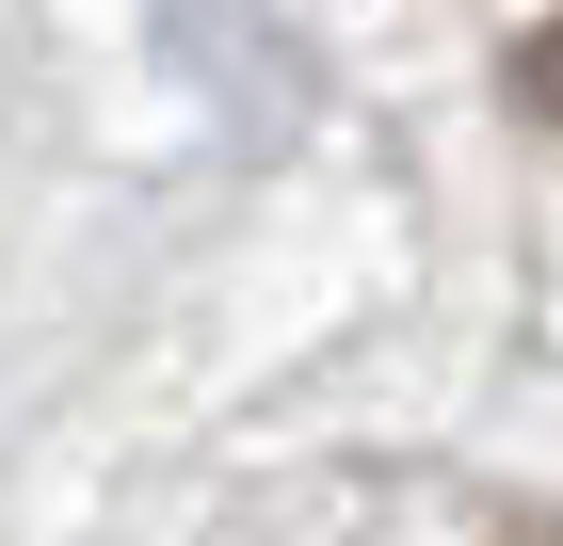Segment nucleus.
<instances>
[{
	"label": "nucleus",
	"mask_w": 563,
	"mask_h": 546,
	"mask_svg": "<svg viewBox=\"0 0 563 546\" xmlns=\"http://www.w3.org/2000/svg\"><path fill=\"white\" fill-rule=\"evenodd\" d=\"M516 97H531V113H548V129H563V16H548V33H531V48H516Z\"/></svg>",
	"instance_id": "f257e3e1"
},
{
	"label": "nucleus",
	"mask_w": 563,
	"mask_h": 546,
	"mask_svg": "<svg viewBox=\"0 0 563 546\" xmlns=\"http://www.w3.org/2000/svg\"><path fill=\"white\" fill-rule=\"evenodd\" d=\"M499 546H563V514H531V531H499Z\"/></svg>",
	"instance_id": "f03ea898"
}]
</instances>
